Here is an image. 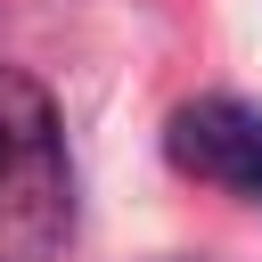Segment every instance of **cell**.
I'll return each instance as SVG.
<instances>
[{"label":"cell","mask_w":262,"mask_h":262,"mask_svg":"<svg viewBox=\"0 0 262 262\" xmlns=\"http://www.w3.org/2000/svg\"><path fill=\"white\" fill-rule=\"evenodd\" d=\"M164 156H172V172H188V180H205L221 196L262 205V106L221 98V90L213 98H188L164 123Z\"/></svg>","instance_id":"cell-2"},{"label":"cell","mask_w":262,"mask_h":262,"mask_svg":"<svg viewBox=\"0 0 262 262\" xmlns=\"http://www.w3.org/2000/svg\"><path fill=\"white\" fill-rule=\"evenodd\" d=\"M74 237V156L57 98L0 66V262H57Z\"/></svg>","instance_id":"cell-1"}]
</instances>
